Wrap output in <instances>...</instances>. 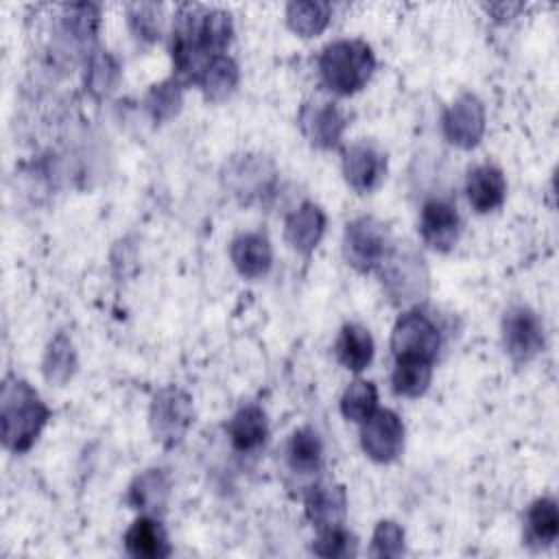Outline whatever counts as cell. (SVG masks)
<instances>
[{"instance_id": "obj_23", "label": "cell", "mask_w": 559, "mask_h": 559, "mask_svg": "<svg viewBox=\"0 0 559 559\" xmlns=\"http://www.w3.org/2000/svg\"><path fill=\"white\" fill-rule=\"evenodd\" d=\"M332 15V7L328 2H317V0H299L290 2L286 7V22L293 33L301 37H314L323 33Z\"/></svg>"}, {"instance_id": "obj_30", "label": "cell", "mask_w": 559, "mask_h": 559, "mask_svg": "<svg viewBox=\"0 0 559 559\" xmlns=\"http://www.w3.org/2000/svg\"><path fill=\"white\" fill-rule=\"evenodd\" d=\"M129 24L135 33V37L153 41L162 33V7L157 4H131L129 7Z\"/></svg>"}, {"instance_id": "obj_29", "label": "cell", "mask_w": 559, "mask_h": 559, "mask_svg": "<svg viewBox=\"0 0 559 559\" xmlns=\"http://www.w3.org/2000/svg\"><path fill=\"white\" fill-rule=\"evenodd\" d=\"M404 552V528L393 520H382L371 535L373 557H400Z\"/></svg>"}, {"instance_id": "obj_20", "label": "cell", "mask_w": 559, "mask_h": 559, "mask_svg": "<svg viewBox=\"0 0 559 559\" xmlns=\"http://www.w3.org/2000/svg\"><path fill=\"white\" fill-rule=\"evenodd\" d=\"M334 352L345 369L358 373L367 369L369 362L373 360V338L365 325L345 323L336 338Z\"/></svg>"}, {"instance_id": "obj_6", "label": "cell", "mask_w": 559, "mask_h": 559, "mask_svg": "<svg viewBox=\"0 0 559 559\" xmlns=\"http://www.w3.org/2000/svg\"><path fill=\"white\" fill-rule=\"evenodd\" d=\"M441 345L437 325L419 310L404 312L391 332V349L395 360H435Z\"/></svg>"}, {"instance_id": "obj_31", "label": "cell", "mask_w": 559, "mask_h": 559, "mask_svg": "<svg viewBox=\"0 0 559 559\" xmlns=\"http://www.w3.org/2000/svg\"><path fill=\"white\" fill-rule=\"evenodd\" d=\"M312 552L321 557H347L356 552V539L343 526L323 528L312 544Z\"/></svg>"}, {"instance_id": "obj_17", "label": "cell", "mask_w": 559, "mask_h": 559, "mask_svg": "<svg viewBox=\"0 0 559 559\" xmlns=\"http://www.w3.org/2000/svg\"><path fill=\"white\" fill-rule=\"evenodd\" d=\"M170 498V478L164 469L151 467L133 478L127 491V502L146 515L162 513Z\"/></svg>"}, {"instance_id": "obj_16", "label": "cell", "mask_w": 559, "mask_h": 559, "mask_svg": "<svg viewBox=\"0 0 559 559\" xmlns=\"http://www.w3.org/2000/svg\"><path fill=\"white\" fill-rule=\"evenodd\" d=\"M465 194L469 205L480 214L500 207L507 197V181L502 170L493 164H480L472 168L465 181Z\"/></svg>"}, {"instance_id": "obj_8", "label": "cell", "mask_w": 559, "mask_h": 559, "mask_svg": "<svg viewBox=\"0 0 559 559\" xmlns=\"http://www.w3.org/2000/svg\"><path fill=\"white\" fill-rule=\"evenodd\" d=\"M362 452L376 463H391L404 450V424L397 413L376 408L360 426Z\"/></svg>"}, {"instance_id": "obj_14", "label": "cell", "mask_w": 559, "mask_h": 559, "mask_svg": "<svg viewBox=\"0 0 559 559\" xmlns=\"http://www.w3.org/2000/svg\"><path fill=\"white\" fill-rule=\"evenodd\" d=\"M323 231H325V214L312 201L301 203L295 212L286 216V223H284L286 242L304 255L314 251V247L323 238Z\"/></svg>"}, {"instance_id": "obj_21", "label": "cell", "mask_w": 559, "mask_h": 559, "mask_svg": "<svg viewBox=\"0 0 559 559\" xmlns=\"http://www.w3.org/2000/svg\"><path fill=\"white\" fill-rule=\"evenodd\" d=\"M238 66L227 55H214L201 70L197 83L201 85L207 100L227 98L238 85Z\"/></svg>"}, {"instance_id": "obj_28", "label": "cell", "mask_w": 559, "mask_h": 559, "mask_svg": "<svg viewBox=\"0 0 559 559\" xmlns=\"http://www.w3.org/2000/svg\"><path fill=\"white\" fill-rule=\"evenodd\" d=\"M181 107V83L177 79L162 81L153 85L146 94V109L155 120L173 118Z\"/></svg>"}, {"instance_id": "obj_18", "label": "cell", "mask_w": 559, "mask_h": 559, "mask_svg": "<svg viewBox=\"0 0 559 559\" xmlns=\"http://www.w3.org/2000/svg\"><path fill=\"white\" fill-rule=\"evenodd\" d=\"M227 435L238 452H255L264 445L269 435L264 411L255 404L238 408L227 424Z\"/></svg>"}, {"instance_id": "obj_4", "label": "cell", "mask_w": 559, "mask_h": 559, "mask_svg": "<svg viewBox=\"0 0 559 559\" xmlns=\"http://www.w3.org/2000/svg\"><path fill=\"white\" fill-rule=\"evenodd\" d=\"M391 249V236L382 221L373 216H360L347 223L343 236V253L349 266L360 273L378 271Z\"/></svg>"}, {"instance_id": "obj_2", "label": "cell", "mask_w": 559, "mask_h": 559, "mask_svg": "<svg viewBox=\"0 0 559 559\" xmlns=\"http://www.w3.org/2000/svg\"><path fill=\"white\" fill-rule=\"evenodd\" d=\"M373 68V50L362 39L330 41L319 57V72L323 83L341 96H349L362 90L371 79Z\"/></svg>"}, {"instance_id": "obj_7", "label": "cell", "mask_w": 559, "mask_h": 559, "mask_svg": "<svg viewBox=\"0 0 559 559\" xmlns=\"http://www.w3.org/2000/svg\"><path fill=\"white\" fill-rule=\"evenodd\" d=\"M502 343L515 362H531L544 349V323L528 306H511L502 317Z\"/></svg>"}, {"instance_id": "obj_9", "label": "cell", "mask_w": 559, "mask_h": 559, "mask_svg": "<svg viewBox=\"0 0 559 559\" xmlns=\"http://www.w3.org/2000/svg\"><path fill=\"white\" fill-rule=\"evenodd\" d=\"M441 129L448 142L461 148H472L485 133V107L474 94H461L441 118Z\"/></svg>"}, {"instance_id": "obj_26", "label": "cell", "mask_w": 559, "mask_h": 559, "mask_svg": "<svg viewBox=\"0 0 559 559\" xmlns=\"http://www.w3.org/2000/svg\"><path fill=\"white\" fill-rule=\"evenodd\" d=\"M528 539L537 546H548L559 535V511L552 498H537L526 513Z\"/></svg>"}, {"instance_id": "obj_1", "label": "cell", "mask_w": 559, "mask_h": 559, "mask_svg": "<svg viewBox=\"0 0 559 559\" xmlns=\"http://www.w3.org/2000/svg\"><path fill=\"white\" fill-rule=\"evenodd\" d=\"M50 417L39 393L24 380L9 378L0 393V435L11 452H26L44 430Z\"/></svg>"}, {"instance_id": "obj_32", "label": "cell", "mask_w": 559, "mask_h": 559, "mask_svg": "<svg viewBox=\"0 0 559 559\" xmlns=\"http://www.w3.org/2000/svg\"><path fill=\"white\" fill-rule=\"evenodd\" d=\"M118 66L114 63V59L107 52L94 55L90 61V85L94 92L105 94L111 90V85L116 83L118 76Z\"/></svg>"}, {"instance_id": "obj_25", "label": "cell", "mask_w": 559, "mask_h": 559, "mask_svg": "<svg viewBox=\"0 0 559 559\" xmlns=\"http://www.w3.org/2000/svg\"><path fill=\"white\" fill-rule=\"evenodd\" d=\"M432 362L430 360H395V369L391 376L393 391L402 397H419L430 386Z\"/></svg>"}, {"instance_id": "obj_15", "label": "cell", "mask_w": 559, "mask_h": 559, "mask_svg": "<svg viewBox=\"0 0 559 559\" xmlns=\"http://www.w3.org/2000/svg\"><path fill=\"white\" fill-rule=\"evenodd\" d=\"M229 258L242 277L255 280L269 273L273 264V247L262 231H247L231 240Z\"/></svg>"}, {"instance_id": "obj_12", "label": "cell", "mask_w": 559, "mask_h": 559, "mask_svg": "<svg viewBox=\"0 0 559 559\" xmlns=\"http://www.w3.org/2000/svg\"><path fill=\"white\" fill-rule=\"evenodd\" d=\"M299 127L317 148H334L347 127L341 109L330 100L306 103L299 111Z\"/></svg>"}, {"instance_id": "obj_22", "label": "cell", "mask_w": 559, "mask_h": 559, "mask_svg": "<svg viewBox=\"0 0 559 559\" xmlns=\"http://www.w3.org/2000/svg\"><path fill=\"white\" fill-rule=\"evenodd\" d=\"M286 461L295 474H312L321 467L323 445L312 428H299L293 432L286 445Z\"/></svg>"}, {"instance_id": "obj_10", "label": "cell", "mask_w": 559, "mask_h": 559, "mask_svg": "<svg viewBox=\"0 0 559 559\" xmlns=\"http://www.w3.org/2000/svg\"><path fill=\"white\" fill-rule=\"evenodd\" d=\"M386 173V155L371 142H356L343 151V175L358 194L371 192L380 186Z\"/></svg>"}, {"instance_id": "obj_19", "label": "cell", "mask_w": 559, "mask_h": 559, "mask_svg": "<svg viewBox=\"0 0 559 559\" xmlns=\"http://www.w3.org/2000/svg\"><path fill=\"white\" fill-rule=\"evenodd\" d=\"M124 548L138 559H162L170 555L166 531L151 515L138 518L124 533Z\"/></svg>"}, {"instance_id": "obj_5", "label": "cell", "mask_w": 559, "mask_h": 559, "mask_svg": "<svg viewBox=\"0 0 559 559\" xmlns=\"http://www.w3.org/2000/svg\"><path fill=\"white\" fill-rule=\"evenodd\" d=\"M194 408L190 395L179 386H166L155 393L148 411V424L157 441L164 445L179 443L190 430Z\"/></svg>"}, {"instance_id": "obj_13", "label": "cell", "mask_w": 559, "mask_h": 559, "mask_svg": "<svg viewBox=\"0 0 559 559\" xmlns=\"http://www.w3.org/2000/svg\"><path fill=\"white\" fill-rule=\"evenodd\" d=\"M306 515L319 528H334L345 524L347 493L336 483H317L306 493Z\"/></svg>"}, {"instance_id": "obj_3", "label": "cell", "mask_w": 559, "mask_h": 559, "mask_svg": "<svg viewBox=\"0 0 559 559\" xmlns=\"http://www.w3.org/2000/svg\"><path fill=\"white\" fill-rule=\"evenodd\" d=\"M384 293L397 306L421 301L428 293V269L408 242L391 245L386 258L378 266Z\"/></svg>"}, {"instance_id": "obj_24", "label": "cell", "mask_w": 559, "mask_h": 559, "mask_svg": "<svg viewBox=\"0 0 559 559\" xmlns=\"http://www.w3.org/2000/svg\"><path fill=\"white\" fill-rule=\"evenodd\" d=\"M76 369V354H74V345L66 334H57L44 354L41 360V371L44 378L57 386L66 384Z\"/></svg>"}, {"instance_id": "obj_27", "label": "cell", "mask_w": 559, "mask_h": 559, "mask_svg": "<svg viewBox=\"0 0 559 559\" xmlns=\"http://www.w3.org/2000/svg\"><path fill=\"white\" fill-rule=\"evenodd\" d=\"M378 406V391L376 384L369 380H354L343 397H341V413L345 419L362 424Z\"/></svg>"}, {"instance_id": "obj_11", "label": "cell", "mask_w": 559, "mask_h": 559, "mask_svg": "<svg viewBox=\"0 0 559 559\" xmlns=\"http://www.w3.org/2000/svg\"><path fill=\"white\" fill-rule=\"evenodd\" d=\"M421 240L435 251H450L461 236V216L445 199H430L419 216Z\"/></svg>"}]
</instances>
